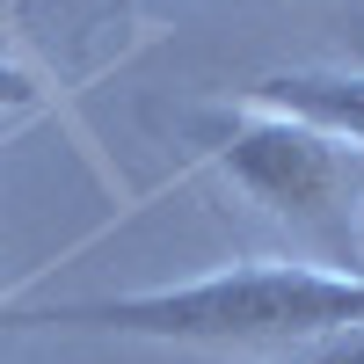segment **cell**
<instances>
[{
    "label": "cell",
    "instance_id": "3",
    "mask_svg": "<svg viewBox=\"0 0 364 364\" xmlns=\"http://www.w3.org/2000/svg\"><path fill=\"white\" fill-rule=\"evenodd\" d=\"M248 109H284L299 124H314L328 139H343L364 154V73L350 66H284V73H262L240 87Z\"/></svg>",
    "mask_w": 364,
    "mask_h": 364
},
{
    "label": "cell",
    "instance_id": "6",
    "mask_svg": "<svg viewBox=\"0 0 364 364\" xmlns=\"http://www.w3.org/2000/svg\"><path fill=\"white\" fill-rule=\"evenodd\" d=\"M29 8V0H0V22H8V15H22Z\"/></svg>",
    "mask_w": 364,
    "mask_h": 364
},
{
    "label": "cell",
    "instance_id": "5",
    "mask_svg": "<svg viewBox=\"0 0 364 364\" xmlns=\"http://www.w3.org/2000/svg\"><path fill=\"white\" fill-rule=\"evenodd\" d=\"M306 364H364V328H357V336H336V343H321Z\"/></svg>",
    "mask_w": 364,
    "mask_h": 364
},
{
    "label": "cell",
    "instance_id": "4",
    "mask_svg": "<svg viewBox=\"0 0 364 364\" xmlns=\"http://www.w3.org/2000/svg\"><path fill=\"white\" fill-rule=\"evenodd\" d=\"M44 109V87L29 66H15V58H0V117H37Z\"/></svg>",
    "mask_w": 364,
    "mask_h": 364
},
{
    "label": "cell",
    "instance_id": "2",
    "mask_svg": "<svg viewBox=\"0 0 364 364\" xmlns=\"http://www.w3.org/2000/svg\"><path fill=\"white\" fill-rule=\"evenodd\" d=\"M204 168L262 204L328 269H364V154L284 109H240L204 132Z\"/></svg>",
    "mask_w": 364,
    "mask_h": 364
},
{
    "label": "cell",
    "instance_id": "1",
    "mask_svg": "<svg viewBox=\"0 0 364 364\" xmlns=\"http://www.w3.org/2000/svg\"><path fill=\"white\" fill-rule=\"evenodd\" d=\"M0 328H51V336H132L182 350H321L364 328V269L328 262H233L211 277L8 306Z\"/></svg>",
    "mask_w": 364,
    "mask_h": 364
}]
</instances>
